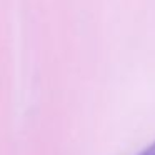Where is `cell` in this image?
Wrapping results in <instances>:
<instances>
[{
    "mask_svg": "<svg viewBox=\"0 0 155 155\" xmlns=\"http://www.w3.org/2000/svg\"><path fill=\"white\" fill-rule=\"evenodd\" d=\"M138 155H155V142L152 145H148V147H145Z\"/></svg>",
    "mask_w": 155,
    "mask_h": 155,
    "instance_id": "obj_1",
    "label": "cell"
}]
</instances>
